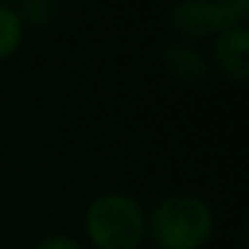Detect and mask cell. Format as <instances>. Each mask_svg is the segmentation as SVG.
I'll use <instances>...</instances> for the list:
<instances>
[{"mask_svg":"<svg viewBox=\"0 0 249 249\" xmlns=\"http://www.w3.org/2000/svg\"><path fill=\"white\" fill-rule=\"evenodd\" d=\"M15 10L22 27H35V30H47L59 18L56 0H20Z\"/></svg>","mask_w":249,"mask_h":249,"instance_id":"7","label":"cell"},{"mask_svg":"<svg viewBox=\"0 0 249 249\" xmlns=\"http://www.w3.org/2000/svg\"><path fill=\"white\" fill-rule=\"evenodd\" d=\"M20 3V0H0V5H10V8H15Z\"/></svg>","mask_w":249,"mask_h":249,"instance_id":"9","label":"cell"},{"mask_svg":"<svg viewBox=\"0 0 249 249\" xmlns=\"http://www.w3.org/2000/svg\"><path fill=\"white\" fill-rule=\"evenodd\" d=\"M83 232L93 249H140L147 239V210L130 193H100L83 213Z\"/></svg>","mask_w":249,"mask_h":249,"instance_id":"2","label":"cell"},{"mask_svg":"<svg viewBox=\"0 0 249 249\" xmlns=\"http://www.w3.org/2000/svg\"><path fill=\"white\" fill-rule=\"evenodd\" d=\"M25 39V27L18 18V10L10 5H0V61H8L18 54Z\"/></svg>","mask_w":249,"mask_h":249,"instance_id":"6","label":"cell"},{"mask_svg":"<svg viewBox=\"0 0 249 249\" xmlns=\"http://www.w3.org/2000/svg\"><path fill=\"white\" fill-rule=\"evenodd\" d=\"M32 249H86V247L71 234H47Z\"/></svg>","mask_w":249,"mask_h":249,"instance_id":"8","label":"cell"},{"mask_svg":"<svg viewBox=\"0 0 249 249\" xmlns=\"http://www.w3.org/2000/svg\"><path fill=\"white\" fill-rule=\"evenodd\" d=\"M161 64H164V71L178 81V83H200L208 78L210 73V64L208 59L203 56V52L198 47H193L191 42H171L164 47L161 52Z\"/></svg>","mask_w":249,"mask_h":249,"instance_id":"5","label":"cell"},{"mask_svg":"<svg viewBox=\"0 0 249 249\" xmlns=\"http://www.w3.org/2000/svg\"><path fill=\"white\" fill-rule=\"evenodd\" d=\"M249 0H176L169 10V25L183 42L217 37L220 32L247 25Z\"/></svg>","mask_w":249,"mask_h":249,"instance_id":"3","label":"cell"},{"mask_svg":"<svg viewBox=\"0 0 249 249\" xmlns=\"http://www.w3.org/2000/svg\"><path fill=\"white\" fill-rule=\"evenodd\" d=\"M213 230V208L196 193H171L147 213V237L157 249H203Z\"/></svg>","mask_w":249,"mask_h":249,"instance_id":"1","label":"cell"},{"mask_svg":"<svg viewBox=\"0 0 249 249\" xmlns=\"http://www.w3.org/2000/svg\"><path fill=\"white\" fill-rule=\"evenodd\" d=\"M213 64L227 81L237 86H244L249 81V27L247 25H234L215 37Z\"/></svg>","mask_w":249,"mask_h":249,"instance_id":"4","label":"cell"}]
</instances>
